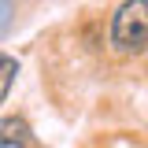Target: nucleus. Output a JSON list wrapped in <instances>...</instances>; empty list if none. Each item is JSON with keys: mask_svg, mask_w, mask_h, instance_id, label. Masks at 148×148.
<instances>
[{"mask_svg": "<svg viewBox=\"0 0 148 148\" xmlns=\"http://www.w3.org/2000/svg\"><path fill=\"white\" fill-rule=\"evenodd\" d=\"M111 45L119 52H141L148 45V0H126L111 18Z\"/></svg>", "mask_w": 148, "mask_h": 148, "instance_id": "1", "label": "nucleus"}, {"mask_svg": "<svg viewBox=\"0 0 148 148\" xmlns=\"http://www.w3.org/2000/svg\"><path fill=\"white\" fill-rule=\"evenodd\" d=\"M0 145H18V148H34L37 137L22 119H0Z\"/></svg>", "mask_w": 148, "mask_h": 148, "instance_id": "2", "label": "nucleus"}, {"mask_svg": "<svg viewBox=\"0 0 148 148\" xmlns=\"http://www.w3.org/2000/svg\"><path fill=\"white\" fill-rule=\"evenodd\" d=\"M15 74H18L15 56H4V52H0V104L8 100V92H11V85H15Z\"/></svg>", "mask_w": 148, "mask_h": 148, "instance_id": "3", "label": "nucleus"}, {"mask_svg": "<svg viewBox=\"0 0 148 148\" xmlns=\"http://www.w3.org/2000/svg\"><path fill=\"white\" fill-rule=\"evenodd\" d=\"M11 15H15V8H11V0H0V34L11 26Z\"/></svg>", "mask_w": 148, "mask_h": 148, "instance_id": "4", "label": "nucleus"}]
</instances>
